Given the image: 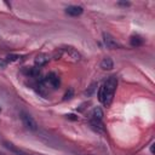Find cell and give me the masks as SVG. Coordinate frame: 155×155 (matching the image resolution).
I'll return each instance as SVG.
<instances>
[{"instance_id":"obj_15","label":"cell","mask_w":155,"mask_h":155,"mask_svg":"<svg viewBox=\"0 0 155 155\" xmlns=\"http://www.w3.org/2000/svg\"><path fill=\"white\" fill-rule=\"evenodd\" d=\"M94 88H96V84H92V85L88 87V90L86 91V94H87V96H90V94H91V93L94 91Z\"/></svg>"},{"instance_id":"obj_9","label":"cell","mask_w":155,"mask_h":155,"mask_svg":"<svg viewBox=\"0 0 155 155\" xmlns=\"http://www.w3.org/2000/svg\"><path fill=\"white\" fill-rule=\"evenodd\" d=\"M92 119L93 120H98V121H102L103 119V110L99 108V107H96L92 111Z\"/></svg>"},{"instance_id":"obj_11","label":"cell","mask_w":155,"mask_h":155,"mask_svg":"<svg viewBox=\"0 0 155 155\" xmlns=\"http://www.w3.org/2000/svg\"><path fill=\"white\" fill-rule=\"evenodd\" d=\"M91 126H92L96 131H98V132H104V127H103L102 121H98V120H93V119H91Z\"/></svg>"},{"instance_id":"obj_1","label":"cell","mask_w":155,"mask_h":155,"mask_svg":"<svg viewBox=\"0 0 155 155\" xmlns=\"http://www.w3.org/2000/svg\"><path fill=\"white\" fill-rule=\"evenodd\" d=\"M116 85H117V79L116 76H110L107 79V81L101 86L99 91H98V99L105 105L109 107L113 102L114 98V93L116 90Z\"/></svg>"},{"instance_id":"obj_3","label":"cell","mask_w":155,"mask_h":155,"mask_svg":"<svg viewBox=\"0 0 155 155\" xmlns=\"http://www.w3.org/2000/svg\"><path fill=\"white\" fill-rule=\"evenodd\" d=\"M21 119H22L23 125L28 130H30V131H36L38 130V124H36V121L34 120V117L30 114H28L25 111H22L21 113Z\"/></svg>"},{"instance_id":"obj_5","label":"cell","mask_w":155,"mask_h":155,"mask_svg":"<svg viewBox=\"0 0 155 155\" xmlns=\"http://www.w3.org/2000/svg\"><path fill=\"white\" fill-rule=\"evenodd\" d=\"M65 12L69 15V16H73V17H76V16H80L82 13V7L81 6H76V5H71V6H68L65 8Z\"/></svg>"},{"instance_id":"obj_2","label":"cell","mask_w":155,"mask_h":155,"mask_svg":"<svg viewBox=\"0 0 155 155\" xmlns=\"http://www.w3.org/2000/svg\"><path fill=\"white\" fill-rule=\"evenodd\" d=\"M62 52V56L64 58H67L68 61H71V62H78L80 61L81 58V54L74 48V47H70V46H67V47H63L61 50Z\"/></svg>"},{"instance_id":"obj_4","label":"cell","mask_w":155,"mask_h":155,"mask_svg":"<svg viewBox=\"0 0 155 155\" xmlns=\"http://www.w3.org/2000/svg\"><path fill=\"white\" fill-rule=\"evenodd\" d=\"M103 41H104V45L108 48H110V50H115V48L119 47V44L116 42V40L110 34H108V33H104L103 34Z\"/></svg>"},{"instance_id":"obj_16","label":"cell","mask_w":155,"mask_h":155,"mask_svg":"<svg viewBox=\"0 0 155 155\" xmlns=\"http://www.w3.org/2000/svg\"><path fill=\"white\" fill-rule=\"evenodd\" d=\"M6 61L5 59H2V58H0V69H4L5 67H6Z\"/></svg>"},{"instance_id":"obj_6","label":"cell","mask_w":155,"mask_h":155,"mask_svg":"<svg viewBox=\"0 0 155 155\" xmlns=\"http://www.w3.org/2000/svg\"><path fill=\"white\" fill-rule=\"evenodd\" d=\"M101 68L103 70H111L114 68V62L110 57H104L102 61H101Z\"/></svg>"},{"instance_id":"obj_17","label":"cell","mask_w":155,"mask_h":155,"mask_svg":"<svg viewBox=\"0 0 155 155\" xmlns=\"http://www.w3.org/2000/svg\"><path fill=\"white\" fill-rule=\"evenodd\" d=\"M67 117H68V119H70V120H78V116H75L74 114H70V115H67Z\"/></svg>"},{"instance_id":"obj_8","label":"cell","mask_w":155,"mask_h":155,"mask_svg":"<svg viewBox=\"0 0 155 155\" xmlns=\"http://www.w3.org/2000/svg\"><path fill=\"white\" fill-rule=\"evenodd\" d=\"M4 144H5V147H6L8 150H11L12 153H15V154H17V155H34V154H28V153H25V151H23V150L17 149L16 147H13V144H11V143H8V142H5Z\"/></svg>"},{"instance_id":"obj_10","label":"cell","mask_w":155,"mask_h":155,"mask_svg":"<svg viewBox=\"0 0 155 155\" xmlns=\"http://www.w3.org/2000/svg\"><path fill=\"white\" fill-rule=\"evenodd\" d=\"M47 81L53 86V87H58L59 86V78L56 74H50L47 76Z\"/></svg>"},{"instance_id":"obj_12","label":"cell","mask_w":155,"mask_h":155,"mask_svg":"<svg viewBox=\"0 0 155 155\" xmlns=\"http://www.w3.org/2000/svg\"><path fill=\"white\" fill-rule=\"evenodd\" d=\"M130 42H131V45L132 46H140L142 44H143V39L139 36V35H133V36H131V39H130Z\"/></svg>"},{"instance_id":"obj_7","label":"cell","mask_w":155,"mask_h":155,"mask_svg":"<svg viewBox=\"0 0 155 155\" xmlns=\"http://www.w3.org/2000/svg\"><path fill=\"white\" fill-rule=\"evenodd\" d=\"M48 56L47 54H45V53H39L36 57H35V59H34V62H35V65H38V67H42V65H45L47 62H48Z\"/></svg>"},{"instance_id":"obj_14","label":"cell","mask_w":155,"mask_h":155,"mask_svg":"<svg viewBox=\"0 0 155 155\" xmlns=\"http://www.w3.org/2000/svg\"><path fill=\"white\" fill-rule=\"evenodd\" d=\"M73 94H74V90L73 88H69L67 92H65V94H64V101H67V99H70L71 97H73Z\"/></svg>"},{"instance_id":"obj_13","label":"cell","mask_w":155,"mask_h":155,"mask_svg":"<svg viewBox=\"0 0 155 155\" xmlns=\"http://www.w3.org/2000/svg\"><path fill=\"white\" fill-rule=\"evenodd\" d=\"M18 58H19V56H17V54H8L5 61H6V63H10V62H16Z\"/></svg>"}]
</instances>
